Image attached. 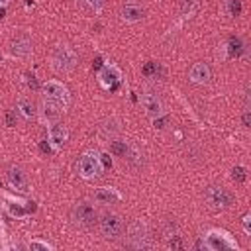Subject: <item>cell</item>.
Instances as JSON below:
<instances>
[{
    "instance_id": "6da1fadb",
    "label": "cell",
    "mask_w": 251,
    "mask_h": 251,
    "mask_svg": "<svg viewBox=\"0 0 251 251\" xmlns=\"http://www.w3.org/2000/svg\"><path fill=\"white\" fill-rule=\"evenodd\" d=\"M76 53L73 51V47H69L67 43H59L53 47L51 51V57H49V63H51V69L59 75H65V73H71L75 67H76Z\"/></svg>"
},
{
    "instance_id": "7a4b0ae2",
    "label": "cell",
    "mask_w": 251,
    "mask_h": 251,
    "mask_svg": "<svg viewBox=\"0 0 251 251\" xmlns=\"http://www.w3.org/2000/svg\"><path fill=\"white\" fill-rule=\"evenodd\" d=\"M202 247L204 249H210V251H226V249H235L237 251V241L235 237L226 231V229H220V227H210L206 233H204V239H202Z\"/></svg>"
},
{
    "instance_id": "3957f363",
    "label": "cell",
    "mask_w": 251,
    "mask_h": 251,
    "mask_svg": "<svg viewBox=\"0 0 251 251\" xmlns=\"http://www.w3.org/2000/svg\"><path fill=\"white\" fill-rule=\"evenodd\" d=\"M96 222H98V229H100L102 237L114 241V239H120L124 235V220H122V216L118 212L106 210V212H102L98 216Z\"/></svg>"
},
{
    "instance_id": "277c9868",
    "label": "cell",
    "mask_w": 251,
    "mask_h": 251,
    "mask_svg": "<svg viewBox=\"0 0 251 251\" xmlns=\"http://www.w3.org/2000/svg\"><path fill=\"white\" fill-rule=\"evenodd\" d=\"M41 92H43V98L53 102L61 112H65L71 104V94L61 80H45L41 84Z\"/></svg>"
},
{
    "instance_id": "5b68a950",
    "label": "cell",
    "mask_w": 251,
    "mask_h": 251,
    "mask_svg": "<svg viewBox=\"0 0 251 251\" xmlns=\"http://www.w3.org/2000/svg\"><path fill=\"white\" fill-rule=\"evenodd\" d=\"M71 218H73V222H75L78 227H92V226L96 224V220H98V212H96V208H94L92 202L80 200V202H76V204L73 206Z\"/></svg>"
},
{
    "instance_id": "8992f818",
    "label": "cell",
    "mask_w": 251,
    "mask_h": 251,
    "mask_svg": "<svg viewBox=\"0 0 251 251\" xmlns=\"http://www.w3.org/2000/svg\"><path fill=\"white\" fill-rule=\"evenodd\" d=\"M104 171V165L100 161V153L98 151H86L80 161H78V175L84 180H92L96 176H100Z\"/></svg>"
},
{
    "instance_id": "52a82bcc",
    "label": "cell",
    "mask_w": 251,
    "mask_h": 251,
    "mask_svg": "<svg viewBox=\"0 0 251 251\" xmlns=\"http://www.w3.org/2000/svg\"><path fill=\"white\" fill-rule=\"evenodd\" d=\"M127 245L133 247V249H145L149 247V229H147V224L143 220H135L127 226Z\"/></svg>"
},
{
    "instance_id": "ba28073f",
    "label": "cell",
    "mask_w": 251,
    "mask_h": 251,
    "mask_svg": "<svg viewBox=\"0 0 251 251\" xmlns=\"http://www.w3.org/2000/svg\"><path fill=\"white\" fill-rule=\"evenodd\" d=\"M204 200L212 210H226L233 204V194L224 186H208L204 192Z\"/></svg>"
},
{
    "instance_id": "9c48e42d",
    "label": "cell",
    "mask_w": 251,
    "mask_h": 251,
    "mask_svg": "<svg viewBox=\"0 0 251 251\" xmlns=\"http://www.w3.org/2000/svg\"><path fill=\"white\" fill-rule=\"evenodd\" d=\"M98 82L106 90H114L122 82V71L114 63H104L98 69Z\"/></svg>"
},
{
    "instance_id": "30bf717a",
    "label": "cell",
    "mask_w": 251,
    "mask_h": 251,
    "mask_svg": "<svg viewBox=\"0 0 251 251\" xmlns=\"http://www.w3.org/2000/svg\"><path fill=\"white\" fill-rule=\"evenodd\" d=\"M8 51L12 57L16 59H27L31 53H33V45H31V39L25 35V33H18L10 39L8 43Z\"/></svg>"
},
{
    "instance_id": "8fae6325",
    "label": "cell",
    "mask_w": 251,
    "mask_h": 251,
    "mask_svg": "<svg viewBox=\"0 0 251 251\" xmlns=\"http://www.w3.org/2000/svg\"><path fill=\"white\" fill-rule=\"evenodd\" d=\"M139 102H141L145 114H147L151 120H153V118H161V116H165V104H163V100H161L155 92H147V90L141 92Z\"/></svg>"
},
{
    "instance_id": "7c38bea8",
    "label": "cell",
    "mask_w": 251,
    "mask_h": 251,
    "mask_svg": "<svg viewBox=\"0 0 251 251\" xmlns=\"http://www.w3.org/2000/svg\"><path fill=\"white\" fill-rule=\"evenodd\" d=\"M47 139H49V143L55 147V151L61 149V147L69 141V129H67V126L57 124V122L49 124V127H47Z\"/></svg>"
},
{
    "instance_id": "4fadbf2b",
    "label": "cell",
    "mask_w": 251,
    "mask_h": 251,
    "mask_svg": "<svg viewBox=\"0 0 251 251\" xmlns=\"http://www.w3.org/2000/svg\"><path fill=\"white\" fill-rule=\"evenodd\" d=\"M92 198L98 202V204H104V206H112V204H118L122 202V192L114 186H100L92 192Z\"/></svg>"
},
{
    "instance_id": "5bb4252c",
    "label": "cell",
    "mask_w": 251,
    "mask_h": 251,
    "mask_svg": "<svg viewBox=\"0 0 251 251\" xmlns=\"http://www.w3.org/2000/svg\"><path fill=\"white\" fill-rule=\"evenodd\" d=\"M6 180H8V184L14 188V190H27V176H25V173L22 171V167H18V165H12V167H8V171H6Z\"/></svg>"
},
{
    "instance_id": "9a60e30c",
    "label": "cell",
    "mask_w": 251,
    "mask_h": 251,
    "mask_svg": "<svg viewBox=\"0 0 251 251\" xmlns=\"http://www.w3.org/2000/svg\"><path fill=\"white\" fill-rule=\"evenodd\" d=\"M120 18L126 22V24H135V22H141L145 18V8L139 6V4H124L122 10H120Z\"/></svg>"
},
{
    "instance_id": "2e32d148",
    "label": "cell",
    "mask_w": 251,
    "mask_h": 251,
    "mask_svg": "<svg viewBox=\"0 0 251 251\" xmlns=\"http://www.w3.org/2000/svg\"><path fill=\"white\" fill-rule=\"evenodd\" d=\"M188 78L194 84H206L212 78V71H210V67L206 63H194L190 67V71H188Z\"/></svg>"
},
{
    "instance_id": "e0dca14e",
    "label": "cell",
    "mask_w": 251,
    "mask_h": 251,
    "mask_svg": "<svg viewBox=\"0 0 251 251\" xmlns=\"http://www.w3.org/2000/svg\"><path fill=\"white\" fill-rule=\"evenodd\" d=\"M37 116H39V120L43 122V124H53V122H57V118L61 116V110L53 104V102H49V100H45L43 98V102L39 104V110H37Z\"/></svg>"
},
{
    "instance_id": "ac0fdd59",
    "label": "cell",
    "mask_w": 251,
    "mask_h": 251,
    "mask_svg": "<svg viewBox=\"0 0 251 251\" xmlns=\"http://www.w3.org/2000/svg\"><path fill=\"white\" fill-rule=\"evenodd\" d=\"M100 133H102L106 139L118 137V135L122 133V126H120V122H118L116 118H106V120H102V124H100Z\"/></svg>"
},
{
    "instance_id": "d6986e66",
    "label": "cell",
    "mask_w": 251,
    "mask_h": 251,
    "mask_svg": "<svg viewBox=\"0 0 251 251\" xmlns=\"http://www.w3.org/2000/svg\"><path fill=\"white\" fill-rule=\"evenodd\" d=\"M108 151L114 155V157H126L127 151H129V143L126 139H120V137H112L108 141Z\"/></svg>"
},
{
    "instance_id": "ffe728a7",
    "label": "cell",
    "mask_w": 251,
    "mask_h": 251,
    "mask_svg": "<svg viewBox=\"0 0 251 251\" xmlns=\"http://www.w3.org/2000/svg\"><path fill=\"white\" fill-rule=\"evenodd\" d=\"M226 51H227V57H241L245 53V43L241 37H229L226 41Z\"/></svg>"
},
{
    "instance_id": "44dd1931",
    "label": "cell",
    "mask_w": 251,
    "mask_h": 251,
    "mask_svg": "<svg viewBox=\"0 0 251 251\" xmlns=\"http://www.w3.org/2000/svg\"><path fill=\"white\" fill-rule=\"evenodd\" d=\"M16 108H18V112L22 114L24 120H31V118H35V114H37L35 104H33L29 98H20L18 104H16Z\"/></svg>"
},
{
    "instance_id": "7402d4cb",
    "label": "cell",
    "mask_w": 251,
    "mask_h": 251,
    "mask_svg": "<svg viewBox=\"0 0 251 251\" xmlns=\"http://www.w3.org/2000/svg\"><path fill=\"white\" fill-rule=\"evenodd\" d=\"M222 12L229 18H237L243 12V4H241V0H224L222 2Z\"/></svg>"
},
{
    "instance_id": "603a6c76",
    "label": "cell",
    "mask_w": 251,
    "mask_h": 251,
    "mask_svg": "<svg viewBox=\"0 0 251 251\" xmlns=\"http://www.w3.org/2000/svg\"><path fill=\"white\" fill-rule=\"evenodd\" d=\"M124 159H126L127 165L133 167V169H139V167L143 165V153H141L139 147H135V145H129V151H127V155H126Z\"/></svg>"
},
{
    "instance_id": "cb8c5ba5",
    "label": "cell",
    "mask_w": 251,
    "mask_h": 251,
    "mask_svg": "<svg viewBox=\"0 0 251 251\" xmlns=\"http://www.w3.org/2000/svg\"><path fill=\"white\" fill-rule=\"evenodd\" d=\"M198 2H200V0H178V10H180L182 18H190V16L196 12Z\"/></svg>"
},
{
    "instance_id": "d4e9b609",
    "label": "cell",
    "mask_w": 251,
    "mask_h": 251,
    "mask_svg": "<svg viewBox=\"0 0 251 251\" xmlns=\"http://www.w3.org/2000/svg\"><path fill=\"white\" fill-rule=\"evenodd\" d=\"M27 249H31V251H53L55 245L49 243V241H45V239H31L27 243Z\"/></svg>"
},
{
    "instance_id": "484cf974",
    "label": "cell",
    "mask_w": 251,
    "mask_h": 251,
    "mask_svg": "<svg viewBox=\"0 0 251 251\" xmlns=\"http://www.w3.org/2000/svg\"><path fill=\"white\" fill-rule=\"evenodd\" d=\"M141 73H143L147 78H155L157 73H159V63H155V61H147V63L141 67Z\"/></svg>"
},
{
    "instance_id": "4316f807",
    "label": "cell",
    "mask_w": 251,
    "mask_h": 251,
    "mask_svg": "<svg viewBox=\"0 0 251 251\" xmlns=\"http://www.w3.org/2000/svg\"><path fill=\"white\" fill-rule=\"evenodd\" d=\"M231 178L235 180V182H245L247 180V169L245 167H241V165H237V167H233L231 169Z\"/></svg>"
},
{
    "instance_id": "83f0119b",
    "label": "cell",
    "mask_w": 251,
    "mask_h": 251,
    "mask_svg": "<svg viewBox=\"0 0 251 251\" xmlns=\"http://www.w3.org/2000/svg\"><path fill=\"white\" fill-rule=\"evenodd\" d=\"M167 245H169L171 249H180V247H184L182 237H180L178 233H171V235L167 237Z\"/></svg>"
},
{
    "instance_id": "f1b7e54d",
    "label": "cell",
    "mask_w": 251,
    "mask_h": 251,
    "mask_svg": "<svg viewBox=\"0 0 251 251\" xmlns=\"http://www.w3.org/2000/svg\"><path fill=\"white\" fill-rule=\"evenodd\" d=\"M8 212H10L12 216H16V218L25 216V210L22 208V204H16V202H8Z\"/></svg>"
},
{
    "instance_id": "f546056e",
    "label": "cell",
    "mask_w": 251,
    "mask_h": 251,
    "mask_svg": "<svg viewBox=\"0 0 251 251\" xmlns=\"http://www.w3.org/2000/svg\"><path fill=\"white\" fill-rule=\"evenodd\" d=\"M25 84H27L31 90H37V88H39V82H37V78H35L33 73H25Z\"/></svg>"
},
{
    "instance_id": "4dcf8cb0",
    "label": "cell",
    "mask_w": 251,
    "mask_h": 251,
    "mask_svg": "<svg viewBox=\"0 0 251 251\" xmlns=\"http://www.w3.org/2000/svg\"><path fill=\"white\" fill-rule=\"evenodd\" d=\"M4 120H6V126H8V127H14V126L18 124V120H16V112H14V110H6Z\"/></svg>"
},
{
    "instance_id": "1f68e13d",
    "label": "cell",
    "mask_w": 251,
    "mask_h": 251,
    "mask_svg": "<svg viewBox=\"0 0 251 251\" xmlns=\"http://www.w3.org/2000/svg\"><path fill=\"white\" fill-rule=\"evenodd\" d=\"M241 226H243V231H245L247 235H251V214H245V216H243Z\"/></svg>"
},
{
    "instance_id": "d6a6232c",
    "label": "cell",
    "mask_w": 251,
    "mask_h": 251,
    "mask_svg": "<svg viewBox=\"0 0 251 251\" xmlns=\"http://www.w3.org/2000/svg\"><path fill=\"white\" fill-rule=\"evenodd\" d=\"M241 120H243V126H245V127H251V112H249V110L243 112V118H241Z\"/></svg>"
},
{
    "instance_id": "836d02e7",
    "label": "cell",
    "mask_w": 251,
    "mask_h": 251,
    "mask_svg": "<svg viewBox=\"0 0 251 251\" xmlns=\"http://www.w3.org/2000/svg\"><path fill=\"white\" fill-rule=\"evenodd\" d=\"M100 161H102V165H104V169H108V167H112V159L106 155V153H100Z\"/></svg>"
},
{
    "instance_id": "e575fe53",
    "label": "cell",
    "mask_w": 251,
    "mask_h": 251,
    "mask_svg": "<svg viewBox=\"0 0 251 251\" xmlns=\"http://www.w3.org/2000/svg\"><path fill=\"white\" fill-rule=\"evenodd\" d=\"M86 2H88V6H92L94 10H100V8H102V4H104L106 0H86Z\"/></svg>"
},
{
    "instance_id": "d590c367",
    "label": "cell",
    "mask_w": 251,
    "mask_h": 251,
    "mask_svg": "<svg viewBox=\"0 0 251 251\" xmlns=\"http://www.w3.org/2000/svg\"><path fill=\"white\" fill-rule=\"evenodd\" d=\"M102 65H104V59H102V57H96V59H94V63H92V67H94L96 71H98Z\"/></svg>"
},
{
    "instance_id": "8d00e7d4",
    "label": "cell",
    "mask_w": 251,
    "mask_h": 251,
    "mask_svg": "<svg viewBox=\"0 0 251 251\" xmlns=\"http://www.w3.org/2000/svg\"><path fill=\"white\" fill-rule=\"evenodd\" d=\"M6 20V6H0V22Z\"/></svg>"
},
{
    "instance_id": "74e56055",
    "label": "cell",
    "mask_w": 251,
    "mask_h": 251,
    "mask_svg": "<svg viewBox=\"0 0 251 251\" xmlns=\"http://www.w3.org/2000/svg\"><path fill=\"white\" fill-rule=\"evenodd\" d=\"M8 2H10V0H0V6H6Z\"/></svg>"
},
{
    "instance_id": "f35d334b",
    "label": "cell",
    "mask_w": 251,
    "mask_h": 251,
    "mask_svg": "<svg viewBox=\"0 0 251 251\" xmlns=\"http://www.w3.org/2000/svg\"><path fill=\"white\" fill-rule=\"evenodd\" d=\"M0 231H2V226H0Z\"/></svg>"
}]
</instances>
